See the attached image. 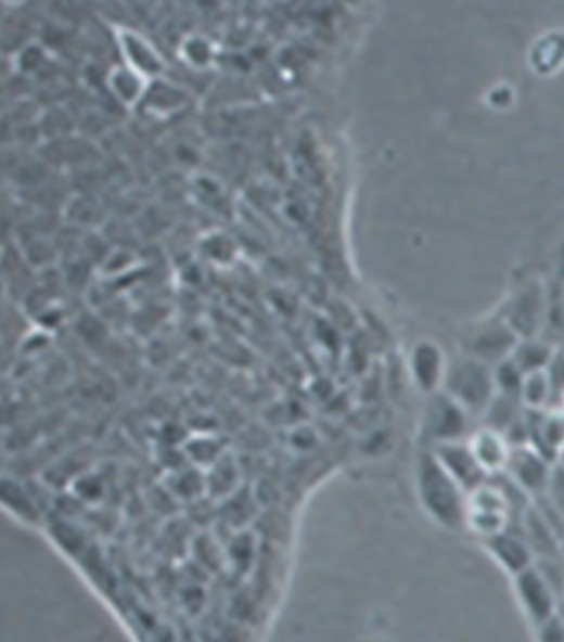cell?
Wrapping results in <instances>:
<instances>
[{
    "instance_id": "obj_1",
    "label": "cell",
    "mask_w": 564,
    "mask_h": 642,
    "mask_svg": "<svg viewBox=\"0 0 564 642\" xmlns=\"http://www.w3.org/2000/svg\"><path fill=\"white\" fill-rule=\"evenodd\" d=\"M414 486L421 509L434 524L446 530L464 527L465 492L440 466L430 448L418 457Z\"/></svg>"
},
{
    "instance_id": "obj_2",
    "label": "cell",
    "mask_w": 564,
    "mask_h": 642,
    "mask_svg": "<svg viewBox=\"0 0 564 642\" xmlns=\"http://www.w3.org/2000/svg\"><path fill=\"white\" fill-rule=\"evenodd\" d=\"M512 499L502 487L484 483L465 495L464 527L484 542L509 530Z\"/></svg>"
},
{
    "instance_id": "obj_3",
    "label": "cell",
    "mask_w": 564,
    "mask_h": 642,
    "mask_svg": "<svg viewBox=\"0 0 564 642\" xmlns=\"http://www.w3.org/2000/svg\"><path fill=\"white\" fill-rule=\"evenodd\" d=\"M445 391L472 416H484L497 397L492 373L480 363L467 362L456 367L445 376Z\"/></svg>"
},
{
    "instance_id": "obj_4",
    "label": "cell",
    "mask_w": 564,
    "mask_h": 642,
    "mask_svg": "<svg viewBox=\"0 0 564 642\" xmlns=\"http://www.w3.org/2000/svg\"><path fill=\"white\" fill-rule=\"evenodd\" d=\"M469 420L471 414L461 405L456 403L445 391H436L424 408L421 433L430 448L462 441L469 438Z\"/></svg>"
},
{
    "instance_id": "obj_5",
    "label": "cell",
    "mask_w": 564,
    "mask_h": 642,
    "mask_svg": "<svg viewBox=\"0 0 564 642\" xmlns=\"http://www.w3.org/2000/svg\"><path fill=\"white\" fill-rule=\"evenodd\" d=\"M554 463L543 457L530 442L513 445L505 473L513 486L525 496L547 495Z\"/></svg>"
},
{
    "instance_id": "obj_6",
    "label": "cell",
    "mask_w": 564,
    "mask_h": 642,
    "mask_svg": "<svg viewBox=\"0 0 564 642\" xmlns=\"http://www.w3.org/2000/svg\"><path fill=\"white\" fill-rule=\"evenodd\" d=\"M512 578L516 596L531 619L541 625L554 616L556 598H554L553 583L537 563Z\"/></svg>"
},
{
    "instance_id": "obj_7",
    "label": "cell",
    "mask_w": 564,
    "mask_h": 642,
    "mask_svg": "<svg viewBox=\"0 0 564 642\" xmlns=\"http://www.w3.org/2000/svg\"><path fill=\"white\" fill-rule=\"evenodd\" d=\"M430 449L436 460L439 461L440 466L445 467L446 473L461 486L465 495L475 487L480 486V484L486 483L487 476L472 457L467 439L445 442V445L433 446Z\"/></svg>"
},
{
    "instance_id": "obj_8",
    "label": "cell",
    "mask_w": 564,
    "mask_h": 642,
    "mask_svg": "<svg viewBox=\"0 0 564 642\" xmlns=\"http://www.w3.org/2000/svg\"><path fill=\"white\" fill-rule=\"evenodd\" d=\"M467 445L472 457L487 477L505 473L513 448L505 433L482 426L469 436Z\"/></svg>"
},
{
    "instance_id": "obj_9",
    "label": "cell",
    "mask_w": 564,
    "mask_h": 642,
    "mask_svg": "<svg viewBox=\"0 0 564 642\" xmlns=\"http://www.w3.org/2000/svg\"><path fill=\"white\" fill-rule=\"evenodd\" d=\"M482 543L486 545L490 558L510 577H515L535 565V552L527 537L505 530L500 536L484 540Z\"/></svg>"
},
{
    "instance_id": "obj_10",
    "label": "cell",
    "mask_w": 564,
    "mask_h": 642,
    "mask_svg": "<svg viewBox=\"0 0 564 642\" xmlns=\"http://www.w3.org/2000/svg\"><path fill=\"white\" fill-rule=\"evenodd\" d=\"M537 414V422L531 426L534 439L528 442L551 463H556L561 452L564 451V410L554 408Z\"/></svg>"
},
{
    "instance_id": "obj_11",
    "label": "cell",
    "mask_w": 564,
    "mask_h": 642,
    "mask_svg": "<svg viewBox=\"0 0 564 642\" xmlns=\"http://www.w3.org/2000/svg\"><path fill=\"white\" fill-rule=\"evenodd\" d=\"M553 384L547 370H535L523 375L518 400L528 413H541L550 407Z\"/></svg>"
},
{
    "instance_id": "obj_12",
    "label": "cell",
    "mask_w": 564,
    "mask_h": 642,
    "mask_svg": "<svg viewBox=\"0 0 564 642\" xmlns=\"http://www.w3.org/2000/svg\"><path fill=\"white\" fill-rule=\"evenodd\" d=\"M0 504L24 518L34 517L35 509L30 498L25 495L24 487L14 480H0Z\"/></svg>"
},
{
    "instance_id": "obj_13",
    "label": "cell",
    "mask_w": 564,
    "mask_h": 642,
    "mask_svg": "<svg viewBox=\"0 0 564 642\" xmlns=\"http://www.w3.org/2000/svg\"><path fill=\"white\" fill-rule=\"evenodd\" d=\"M547 495H550L551 504L556 508V511L564 515V467L560 464H554Z\"/></svg>"
},
{
    "instance_id": "obj_14",
    "label": "cell",
    "mask_w": 564,
    "mask_h": 642,
    "mask_svg": "<svg viewBox=\"0 0 564 642\" xmlns=\"http://www.w3.org/2000/svg\"><path fill=\"white\" fill-rule=\"evenodd\" d=\"M541 642H564V625L560 619L551 616L541 622Z\"/></svg>"
},
{
    "instance_id": "obj_15",
    "label": "cell",
    "mask_w": 564,
    "mask_h": 642,
    "mask_svg": "<svg viewBox=\"0 0 564 642\" xmlns=\"http://www.w3.org/2000/svg\"><path fill=\"white\" fill-rule=\"evenodd\" d=\"M554 464H560L561 467H564V451L561 452L560 458H557V461Z\"/></svg>"
},
{
    "instance_id": "obj_16",
    "label": "cell",
    "mask_w": 564,
    "mask_h": 642,
    "mask_svg": "<svg viewBox=\"0 0 564 642\" xmlns=\"http://www.w3.org/2000/svg\"><path fill=\"white\" fill-rule=\"evenodd\" d=\"M561 408H563V410H564V391H563V407H561Z\"/></svg>"
}]
</instances>
